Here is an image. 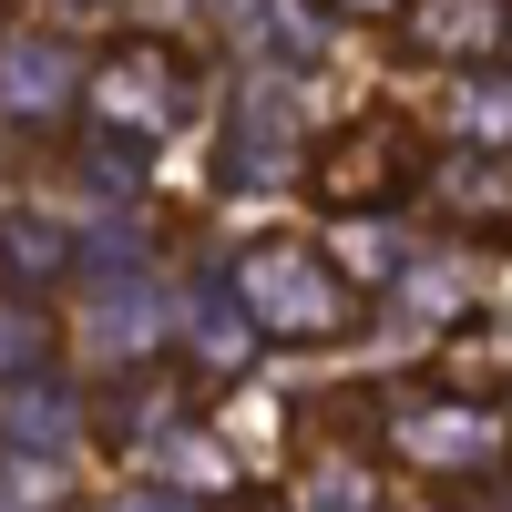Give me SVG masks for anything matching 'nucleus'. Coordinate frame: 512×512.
I'll use <instances>...</instances> for the list:
<instances>
[{
  "label": "nucleus",
  "mask_w": 512,
  "mask_h": 512,
  "mask_svg": "<svg viewBox=\"0 0 512 512\" xmlns=\"http://www.w3.org/2000/svg\"><path fill=\"white\" fill-rule=\"evenodd\" d=\"M318 11H328V21H359V31H400L420 0H318Z\"/></svg>",
  "instance_id": "obj_8"
},
{
  "label": "nucleus",
  "mask_w": 512,
  "mask_h": 512,
  "mask_svg": "<svg viewBox=\"0 0 512 512\" xmlns=\"http://www.w3.org/2000/svg\"><path fill=\"white\" fill-rule=\"evenodd\" d=\"M205 103H216V62L185 31H113L93 72H82V123L72 134L113 164H154L164 144H185Z\"/></svg>",
  "instance_id": "obj_1"
},
{
  "label": "nucleus",
  "mask_w": 512,
  "mask_h": 512,
  "mask_svg": "<svg viewBox=\"0 0 512 512\" xmlns=\"http://www.w3.org/2000/svg\"><path fill=\"white\" fill-rule=\"evenodd\" d=\"M379 461H400V472L431 482V492H482L492 472H512V410L461 400V390L390 400L379 410Z\"/></svg>",
  "instance_id": "obj_4"
},
{
  "label": "nucleus",
  "mask_w": 512,
  "mask_h": 512,
  "mask_svg": "<svg viewBox=\"0 0 512 512\" xmlns=\"http://www.w3.org/2000/svg\"><path fill=\"white\" fill-rule=\"evenodd\" d=\"M390 52L410 72H492L512 62V0H420L390 31Z\"/></svg>",
  "instance_id": "obj_5"
},
{
  "label": "nucleus",
  "mask_w": 512,
  "mask_h": 512,
  "mask_svg": "<svg viewBox=\"0 0 512 512\" xmlns=\"http://www.w3.org/2000/svg\"><path fill=\"white\" fill-rule=\"evenodd\" d=\"M431 205H441L451 236H502V226H512V154H492V144H441Z\"/></svg>",
  "instance_id": "obj_6"
},
{
  "label": "nucleus",
  "mask_w": 512,
  "mask_h": 512,
  "mask_svg": "<svg viewBox=\"0 0 512 512\" xmlns=\"http://www.w3.org/2000/svg\"><path fill=\"white\" fill-rule=\"evenodd\" d=\"M62 349V328H52V308H41L31 287H0V390H11L21 369H41Z\"/></svg>",
  "instance_id": "obj_7"
},
{
  "label": "nucleus",
  "mask_w": 512,
  "mask_h": 512,
  "mask_svg": "<svg viewBox=\"0 0 512 512\" xmlns=\"http://www.w3.org/2000/svg\"><path fill=\"white\" fill-rule=\"evenodd\" d=\"M0 21H11V0H0Z\"/></svg>",
  "instance_id": "obj_9"
},
{
  "label": "nucleus",
  "mask_w": 512,
  "mask_h": 512,
  "mask_svg": "<svg viewBox=\"0 0 512 512\" xmlns=\"http://www.w3.org/2000/svg\"><path fill=\"white\" fill-rule=\"evenodd\" d=\"M236 297H246L256 338H277V349H338V338L369 328V287L297 226H267L236 256Z\"/></svg>",
  "instance_id": "obj_3"
},
{
  "label": "nucleus",
  "mask_w": 512,
  "mask_h": 512,
  "mask_svg": "<svg viewBox=\"0 0 512 512\" xmlns=\"http://www.w3.org/2000/svg\"><path fill=\"white\" fill-rule=\"evenodd\" d=\"M431 164H441V144L420 134L400 103H359L297 154V195H308V216H328V226H390V216H410V205L431 195Z\"/></svg>",
  "instance_id": "obj_2"
}]
</instances>
